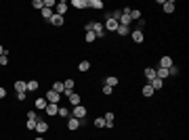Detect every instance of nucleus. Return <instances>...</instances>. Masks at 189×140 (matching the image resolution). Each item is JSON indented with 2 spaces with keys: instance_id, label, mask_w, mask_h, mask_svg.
<instances>
[{
  "instance_id": "obj_12",
  "label": "nucleus",
  "mask_w": 189,
  "mask_h": 140,
  "mask_svg": "<svg viewBox=\"0 0 189 140\" xmlns=\"http://www.w3.org/2000/svg\"><path fill=\"white\" fill-rule=\"evenodd\" d=\"M160 67H162V69L172 67V59H170V57H162V59H160Z\"/></svg>"
},
{
  "instance_id": "obj_35",
  "label": "nucleus",
  "mask_w": 189,
  "mask_h": 140,
  "mask_svg": "<svg viewBox=\"0 0 189 140\" xmlns=\"http://www.w3.org/2000/svg\"><path fill=\"white\" fill-rule=\"evenodd\" d=\"M143 27H145V19H139V21H137V32H143Z\"/></svg>"
},
{
  "instance_id": "obj_16",
  "label": "nucleus",
  "mask_w": 189,
  "mask_h": 140,
  "mask_svg": "<svg viewBox=\"0 0 189 140\" xmlns=\"http://www.w3.org/2000/svg\"><path fill=\"white\" fill-rule=\"evenodd\" d=\"M67 100H70V105H80V94H76V92H71L70 96H67Z\"/></svg>"
},
{
  "instance_id": "obj_1",
  "label": "nucleus",
  "mask_w": 189,
  "mask_h": 140,
  "mask_svg": "<svg viewBox=\"0 0 189 140\" xmlns=\"http://www.w3.org/2000/svg\"><path fill=\"white\" fill-rule=\"evenodd\" d=\"M71 117H76V119H80V121H82L84 117H86V109H84L82 105H76L74 109H71Z\"/></svg>"
},
{
  "instance_id": "obj_26",
  "label": "nucleus",
  "mask_w": 189,
  "mask_h": 140,
  "mask_svg": "<svg viewBox=\"0 0 189 140\" xmlns=\"http://www.w3.org/2000/svg\"><path fill=\"white\" fill-rule=\"evenodd\" d=\"M105 86H111V88L118 86V78H116V75H109V78L105 80Z\"/></svg>"
},
{
  "instance_id": "obj_42",
  "label": "nucleus",
  "mask_w": 189,
  "mask_h": 140,
  "mask_svg": "<svg viewBox=\"0 0 189 140\" xmlns=\"http://www.w3.org/2000/svg\"><path fill=\"white\" fill-rule=\"evenodd\" d=\"M4 96H6V90H4V88L0 86V98H4Z\"/></svg>"
},
{
  "instance_id": "obj_37",
  "label": "nucleus",
  "mask_w": 189,
  "mask_h": 140,
  "mask_svg": "<svg viewBox=\"0 0 189 140\" xmlns=\"http://www.w3.org/2000/svg\"><path fill=\"white\" fill-rule=\"evenodd\" d=\"M111 92H114V88H111V86H103V94H105V96H109Z\"/></svg>"
},
{
  "instance_id": "obj_31",
  "label": "nucleus",
  "mask_w": 189,
  "mask_h": 140,
  "mask_svg": "<svg viewBox=\"0 0 189 140\" xmlns=\"http://www.w3.org/2000/svg\"><path fill=\"white\" fill-rule=\"evenodd\" d=\"M32 6L38 9V11H42V9H44V0H34V2H32Z\"/></svg>"
},
{
  "instance_id": "obj_4",
  "label": "nucleus",
  "mask_w": 189,
  "mask_h": 140,
  "mask_svg": "<svg viewBox=\"0 0 189 140\" xmlns=\"http://www.w3.org/2000/svg\"><path fill=\"white\" fill-rule=\"evenodd\" d=\"M65 13H67V2H57V4H55V15L65 17Z\"/></svg>"
},
{
  "instance_id": "obj_34",
  "label": "nucleus",
  "mask_w": 189,
  "mask_h": 140,
  "mask_svg": "<svg viewBox=\"0 0 189 140\" xmlns=\"http://www.w3.org/2000/svg\"><path fill=\"white\" fill-rule=\"evenodd\" d=\"M27 119H30V121H38V115H36V111H27Z\"/></svg>"
},
{
  "instance_id": "obj_7",
  "label": "nucleus",
  "mask_w": 189,
  "mask_h": 140,
  "mask_svg": "<svg viewBox=\"0 0 189 140\" xmlns=\"http://www.w3.org/2000/svg\"><path fill=\"white\" fill-rule=\"evenodd\" d=\"M80 123H82V121H80V119H76V117H67V130H78L80 128Z\"/></svg>"
},
{
  "instance_id": "obj_38",
  "label": "nucleus",
  "mask_w": 189,
  "mask_h": 140,
  "mask_svg": "<svg viewBox=\"0 0 189 140\" xmlns=\"http://www.w3.org/2000/svg\"><path fill=\"white\" fill-rule=\"evenodd\" d=\"M57 2H53V0H44V9H53Z\"/></svg>"
},
{
  "instance_id": "obj_9",
  "label": "nucleus",
  "mask_w": 189,
  "mask_h": 140,
  "mask_svg": "<svg viewBox=\"0 0 189 140\" xmlns=\"http://www.w3.org/2000/svg\"><path fill=\"white\" fill-rule=\"evenodd\" d=\"M130 38L135 40V44H141L143 40H145V38H143V32H137V29H135V32H130Z\"/></svg>"
},
{
  "instance_id": "obj_39",
  "label": "nucleus",
  "mask_w": 189,
  "mask_h": 140,
  "mask_svg": "<svg viewBox=\"0 0 189 140\" xmlns=\"http://www.w3.org/2000/svg\"><path fill=\"white\" fill-rule=\"evenodd\" d=\"M0 65H9V57H6V52L0 57Z\"/></svg>"
},
{
  "instance_id": "obj_14",
  "label": "nucleus",
  "mask_w": 189,
  "mask_h": 140,
  "mask_svg": "<svg viewBox=\"0 0 189 140\" xmlns=\"http://www.w3.org/2000/svg\"><path fill=\"white\" fill-rule=\"evenodd\" d=\"M15 90H17V92H27V82L17 80V82H15Z\"/></svg>"
},
{
  "instance_id": "obj_20",
  "label": "nucleus",
  "mask_w": 189,
  "mask_h": 140,
  "mask_svg": "<svg viewBox=\"0 0 189 140\" xmlns=\"http://www.w3.org/2000/svg\"><path fill=\"white\" fill-rule=\"evenodd\" d=\"M149 86H151V88H154V90H160V88H162V86H164V80H160V78H155L154 82H149Z\"/></svg>"
},
{
  "instance_id": "obj_36",
  "label": "nucleus",
  "mask_w": 189,
  "mask_h": 140,
  "mask_svg": "<svg viewBox=\"0 0 189 140\" xmlns=\"http://www.w3.org/2000/svg\"><path fill=\"white\" fill-rule=\"evenodd\" d=\"M177 73H179V67H177V65L168 67V75H177Z\"/></svg>"
},
{
  "instance_id": "obj_28",
  "label": "nucleus",
  "mask_w": 189,
  "mask_h": 140,
  "mask_svg": "<svg viewBox=\"0 0 189 140\" xmlns=\"http://www.w3.org/2000/svg\"><path fill=\"white\" fill-rule=\"evenodd\" d=\"M36 90H38V82H36V80H30V82H27V92H36Z\"/></svg>"
},
{
  "instance_id": "obj_40",
  "label": "nucleus",
  "mask_w": 189,
  "mask_h": 140,
  "mask_svg": "<svg viewBox=\"0 0 189 140\" xmlns=\"http://www.w3.org/2000/svg\"><path fill=\"white\" fill-rule=\"evenodd\" d=\"M25 96H27V92H17V100H21V103H23Z\"/></svg>"
},
{
  "instance_id": "obj_27",
  "label": "nucleus",
  "mask_w": 189,
  "mask_h": 140,
  "mask_svg": "<svg viewBox=\"0 0 189 140\" xmlns=\"http://www.w3.org/2000/svg\"><path fill=\"white\" fill-rule=\"evenodd\" d=\"M95 40H97L95 32H86V34H84V42H88V44H90V42H95Z\"/></svg>"
},
{
  "instance_id": "obj_25",
  "label": "nucleus",
  "mask_w": 189,
  "mask_h": 140,
  "mask_svg": "<svg viewBox=\"0 0 189 140\" xmlns=\"http://www.w3.org/2000/svg\"><path fill=\"white\" fill-rule=\"evenodd\" d=\"M118 36H128L130 34V27H126V25H118Z\"/></svg>"
},
{
  "instance_id": "obj_23",
  "label": "nucleus",
  "mask_w": 189,
  "mask_h": 140,
  "mask_svg": "<svg viewBox=\"0 0 189 140\" xmlns=\"http://www.w3.org/2000/svg\"><path fill=\"white\" fill-rule=\"evenodd\" d=\"M40 15H42V19L50 21V17H53V9H42V11H40Z\"/></svg>"
},
{
  "instance_id": "obj_33",
  "label": "nucleus",
  "mask_w": 189,
  "mask_h": 140,
  "mask_svg": "<svg viewBox=\"0 0 189 140\" xmlns=\"http://www.w3.org/2000/svg\"><path fill=\"white\" fill-rule=\"evenodd\" d=\"M95 23H97V21H88V23H84V32H93Z\"/></svg>"
},
{
  "instance_id": "obj_43",
  "label": "nucleus",
  "mask_w": 189,
  "mask_h": 140,
  "mask_svg": "<svg viewBox=\"0 0 189 140\" xmlns=\"http://www.w3.org/2000/svg\"><path fill=\"white\" fill-rule=\"evenodd\" d=\"M4 52H6V50H4V48L0 46V57H2V55H4Z\"/></svg>"
},
{
  "instance_id": "obj_32",
  "label": "nucleus",
  "mask_w": 189,
  "mask_h": 140,
  "mask_svg": "<svg viewBox=\"0 0 189 140\" xmlns=\"http://www.w3.org/2000/svg\"><path fill=\"white\" fill-rule=\"evenodd\" d=\"M95 126H97V128H105V119H103V117H97V119H95Z\"/></svg>"
},
{
  "instance_id": "obj_11",
  "label": "nucleus",
  "mask_w": 189,
  "mask_h": 140,
  "mask_svg": "<svg viewBox=\"0 0 189 140\" xmlns=\"http://www.w3.org/2000/svg\"><path fill=\"white\" fill-rule=\"evenodd\" d=\"M46 98H36V103H34V107L36 109H38V111H44V109H46Z\"/></svg>"
},
{
  "instance_id": "obj_13",
  "label": "nucleus",
  "mask_w": 189,
  "mask_h": 140,
  "mask_svg": "<svg viewBox=\"0 0 189 140\" xmlns=\"http://www.w3.org/2000/svg\"><path fill=\"white\" fill-rule=\"evenodd\" d=\"M143 75H145L149 82H154V80H155V69H154V67H147V69L143 71Z\"/></svg>"
},
{
  "instance_id": "obj_3",
  "label": "nucleus",
  "mask_w": 189,
  "mask_h": 140,
  "mask_svg": "<svg viewBox=\"0 0 189 140\" xmlns=\"http://www.w3.org/2000/svg\"><path fill=\"white\" fill-rule=\"evenodd\" d=\"M44 98H46V103H53V105H57V103L61 100V94H57L55 90H48Z\"/></svg>"
},
{
  "instance_id": "obj_44",
  "label": "nucleus",
  "mask_w": 189,
  "mask_h": 140,
  "mask_svg": "<svg viewBox=\"0 0 189 140\" xmlns=\"http://www.w3.org/2000/svg\"><path fill=\"white\" fill-rule=\"evenodd\" d=\"M36 140H46V138H42V136H38V138H36Z\"/></svg>"
},
{
  "instance_id": "obj_21",
  "label": "nucleus",
  "mask_w": 189,
  "mask_h": 140,
  "mask_svg": "<svg viewBox=\"0 0 189 140\" xmlns=\"http://www.w3.org/2000/svg\"><path fill=\"white\" fill-rule=\"evenodd\" d=\"M130 19H132V23L139 21V19H141V11H139V9H130Z\"/></svg>"
},
{
  "instance_id": "obj_8",
  "label": "nucleus",
  "mask_w": 189,
  "mask_h": 140,
  "mask_svg": "<svg viewBox=\"0 0 189 140\" xmlns=\"http://www.w3.org/2000/svg\"><path fill=\"white\" fill-rule=\"evenodd\" d=\"M63 23H65V21H63V17H59V15H55V13H53V17H50V25H55V27H61Z\"/></svg>"
},
{
  "instance_id": "obj_41",
  "label": "nucleus",
  "mask_w": 189,
  "mask_h": 140,
  "mask_svg": "<svg viewBox=\"0 0 189 140\" xmlns=\"http://www.w3.org/2000/svg\"><path fill=\"white\" fill-rule=\"evenodd\" d=\"M25 128H27V130H34V128H36V121H30V119H27V123H25Z\"/></svg>"
},
{
  "instance_id": "obj_17",
  "label": "nucleus",
  "mask_w": 189,
  "mask_h": 140,
  "mask_svg": "<svg viewBox=\"0 0 189 140\" xmlns=\"http://www.w3.org/2000/svg\"><path fill=\"white\" fill-rule=\"evenodd\" d=\"M44 111H46L48 115L53 117V115H57V111H59V107H57V105H53V103H48V105H46V109H44Z\"/></svg>"
},
{
  "instance_id": "obj_30",
  "label": "nucleus",
  "mask_w": 189,
  "mask_h": 140,
  "mask_svg": "<svg viewBox=\"0 0 189 140\" xmlns=\"http://www.w3.org/2000/svg\"><path fill=\"white\" fill-rule=\"evenodd\" d=\"M78 69L82 71V73H84V71H88V69H90V63H88V61H82V63L78 65Z\"/></svg>"
},
{
  "instance_id": "obj_2",
  "label": "nucleus",
  "mask_w": 189,
  "mask_h": 140,
  "mask_svg": "<svg viewBox=\"0 0 189 140\" xmlns=\"http://www.w3.org/2000/svg\"><path fill=\"white\" fill-rule=\"evenodd\" d=\"M118 21H116V19H111V17H109V15H107V21L105 23H103V27H105V32H116V29H118Z\"/></svg>"
},
{
  "instance_id": "obj_29",
  "label": "nucleus",
  "mask_w": 189,
  "mask_h": 140,
  "mask_svg": "<svg viewBox=\"0 0 189 140\" xmlns=\"http://www.w3.org/2000/svg\"><path fill=\"white\" fill-rule=\"evenodd\" d=\"M154 92H155V90L149 86V84H147V86H143V96H151Z\"/></svg>"
},
{
  "instance_id": "obj_15",
  "label": "nucleus",
  "mask_w": 189,
  "mask_h": 140,
  "mask_svg": "<svg viewBox=\"0 0 189 140\" xmlns=\"http://www.w3.org/2000/svg\"><path fill=\"white\" fill-rule=\"evenodd\" d=\"M118 23H120V25H126V27H130V25H132V19H130V15H124V13H122V17H120Z\"/></svg>"
},
{
  "instance_id": "obj_10",
  "label": "nucleus",
  "mask_w": 189,
  "mask_h": 140,
  "mask_svg": "<svg viewBox=\"0 0 189 140\" xmlns=\"http://www.w3.org/2000/svg\"><path fill=\"white\" fill-rule=\"evenodd\" d=\"M74 9H88V0H71Z\"/></svg>"
},
{
  "instance_id": "obj_19",
  "label": "nucleus",
  "mask_w": 189,
  "mask_h": 140,
  "mask_svg": "<svg viewBox=\"0 0 189 140\" xmlns=\"http://www.w3.org/2000/svg\"><path fill=\"white\" fill-rule=\"evenodd\" d=\"M57 115L59 117H63V119H67V117L71 115V111L67 109V107H59V111H57Z\"/></svg>"
},
{
  "instance_id": "obj_5",
  "label": "nucleus",
  "mask_w": 189,
  "mask_h": 140,
  "mask_svg": "<svg viewBox=\"0 0 189 140\" xmlns=\"http://www.w3.org/2000/svg\"><path fill=\"white\" fill-rule=\"evenodd\" d=\"M93 32H95V36H97V40H103V36H105V27H103V23H99V21H97Z\"/></svg>"
},
{
  "instance_id": "obj_24",
  "label": "nucleus",
  "mask_w": 189,
  "mask_h": 140,
  "mask_svg": "<svg viewBox=\"0 0 189 140\" xmlns=\"http://www.w3.org/2000/svg\"><path fill=\"white\" fill-rule=\"evenodd\" d=\"M53 90H55L57 94H63V92H65V88H63V82H55V84H53Z\"/></svg>"
},
{
  "instance_id": "obj_22",
  "label": "nucleus",
  "mask_w": 189,
  "mask_h": 140,
  "mask_svg": "<svg viewBox=\"0 0 189 140\" xmlns=\"http://www.w3.org/2000/svg\"><path fill=\"white\" fill-rule=\"evenodd\" d=\"M162 6H164V13H172V11H175V6H177V4H175L172 0H168V2H164Z\"/></svg>"
},
{
  "instance_id": "obj_18",
  "label": "nucleus",
  "mask_w": 189,
  "mask_h": 140,
  "mask_svg": "<svg viewBox=\"0 0 189 140\" xmlns=\"http://www.w3.org/2000/svg\"><path fill=\"white\" fill-rule=\"evenodd\" d=\"M88 9H97V11H101V9H103V2H101V0H88Z\"/></svg>"
},
{
  "instance_id": "obj_6",
  "label": "nucleus",
  "mask_w": 189,
  "mask_h": 140,
  "mask_svg": "<svg viewBox=\"0 0 189 140\" xmlns=\"http://www.w3.org/2000/svg\"><path fill=\"white\" fill-rule=\"evenodd\" d=\"M36 132H38V134H40V136H42V134H44V132H46L48 130V123L46 121H42V119H38V121H36Z\"/></svg>"
}]
</instances>
